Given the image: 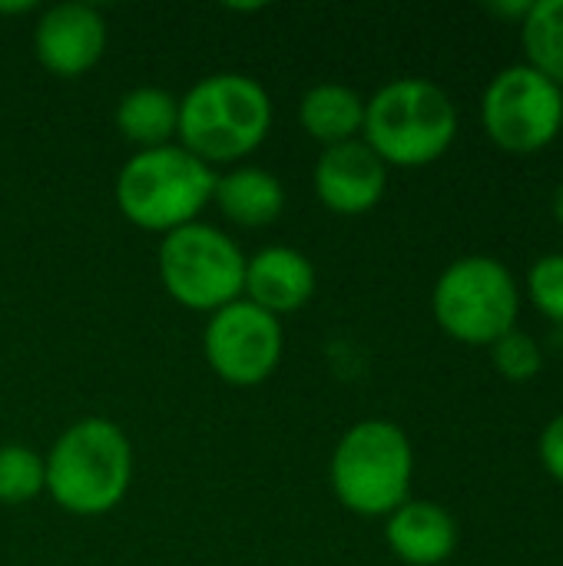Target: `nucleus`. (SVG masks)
I'll return each instance as SVG.
<instances>
[{
  "mask_svg": "<svg viewBox=\"0 0 563 566\" xmlns=\"http://www.w3.org/2000/svg\"><path fill=\"white\" fill-rule=\"evenodd\" d=\"M116 129L139 153L169 146L179 133V99L159 86H136L116 103Z\"/></svg>",
  "mask_w": 563,
  "mask_h": 566,
  "instance_id": "dca6fc26",
  "label": "nucleus"
},
{
  "mask_svg": "<svg viewBox=\"0 0 563 566\" xmlns=\"http://www.w3.org/2000/svg\"><path fill=\"white\" fill-rule=\"evenodd\" d=\"M46 494L76 517L110 514L129 491L133 448L110 418H83L70 424L43 458Z\"/></svg>",
  "mask_w": 563,
  "mask_h": 566,
  "instance_id": "f03ea898",
  "label": "nucleus"
},
{
  "mask_svg": "<svg viewBox=\"0 0 563 566\" xmlns=\"http://www.w3.org/2000/svg\"><path fill=\"white\" fill-rule=\"evenodd\" d=\"M272 129V99L246 73H212L179 99V146L206 166H229L256 153Z\"/></svg>",
  "mask_w": 563,
  "mask_h": 566,
  "instance_id": "f257e3e1",
  "label": "nucleus"
},
{
  "mask_svg": "<svg viewBox=\"0 0 563 566\" xmlns=\"http://www.w3.org/2000/svg\"><path fill=\"white\" fill-rule=\"evenodd\" d=\"M431 308L451 338L465 345H494L514 328L521 292L501 259L465 255L435 282Z\"/></svg>",
  "mask_w": 563,
  "mask_h": 566,
  "instance_id": "423d86ee",
  "label": "nucleus"
},
{
  "mask_svg": "<svg viewBox=\"0 0 563 566\" xmlns=\"http://www.w3.org/2000/svg\"><path fill=\"white\" fill-rule=\"evenodd\" d=\"M521 40L528 50V66L563 83V0H534L521 20Z\"/></svg>",
  "mask_w": 563,
  "mask_h": 566,
  "instance_id": "f3484780",
  "label": "nucleus"
},
{
  "mask_svg": "<svg viewBox=\"0 0 563 566\" xmlns=\"http://www.w3.org/2000/svg\"><path fill=\"white\" fill-rule=\"evenodd\" d=\"M528 292L534 298V305L563 325V255H541L531 272H528Z\"/></svg>",
  "mask_w": 563,
  "mask_h": 566,
  "instance_id": "aec40b11",
  "label": "nucleus"
},
{
  "mask_svg": "<svg viewBox=\"0 0 563 566\" xmlns=\"http://www.w3.org/2000/svg\"><path fill=\"white\" fill-rule=\"evenodd\" d=\"M46 491L43 458L23 444H0V504H27Z\"/></svg>",
  "mask_w": 563,
  "mask_h": 566,
  "instance_id": "a211bd4d",
  "label": "nucleus"
},
{
  "mask_svg": "<svg viewBox=\"0 0 563 566\" xmlns=\"http://www.w3.org/2000/svg\"><path fill=\"white\" fill-rule=\"evenodd\" d=\"M33 50L46 73L83 76L106 50V20L90 3H56L37 20Z\"/></svg>",
  "mask_w": 563,
  "mask_h": 566,
  "instance_id": "9d476101",
  "label": "nucleus"
},
{
  "mask_svg": "<svg viewBox=\"0 0 563 566\" xmlns=\"http://www.w3.org/2000/svg\"><path fill=\"white\" fill-rule=\"evenodd\" d=\"M415 451L408 434L382 418L348 428L332 454V491L358 517H388L408 501Z\"/></svg>",
  "mask_w": 563,
  "mask_h": 566,
  "instance_id": "39448f33",
  "label": "nucleus"
},
{
  "mask_svg": "<svg viewBox=\"0 0 563 566\" xmlns=\"http://www.w3.org/2000/svg\"><path fill=\"white\" fill-rule=\"evenodd\" d=\"M312 182L325 209L338 216H362L382 202L388 186V166L365 139H352L342 146H329L319 156Z\"/></svg>",
  "mask_w": 563,
  "mask_h": 566,
  "instance_id": "9b49d317",
  "label": "nucleus"
},
{
  "mask_svg": "<svg viewBox=\"0 0 563 566\" xmlns=\"http://www.w3.org/2000/svg\"><path fill=\"white\" fill-rule=\"evenodd\" d=\"M246 302L269 315H292L315 295V265L289 245H269L246 259Z\"/></svg>",
  "mask_w": 563,
  "mask_h": 566,
  "instance_id": "f8f14e48",
  "label": "nucleus"
},
{
  "mask_svg": "<svg viewBox=\"0 0 563 566\" xmlns=\"http://www.w3.org/2000/svg\"><path fill=\"white\" fill-rule=\"evenodd\" d=\"M491 355H494V368L508 381H531V378H538V371L544 365V352H541L538 338L521 328H511L508 335H501L491 345Z\"/></svg>",
  "mask_w": 563,
  "mask_h": 566,
  "instance_id": "6ab92c4d",
  "label": "nucleus"
},
{
  "mask_svg": "<svg viewBox=\"0 0 563 566\" xmlns=\"http://www.w3.org/2000/svg\"><path fill=\"white\" fill-rule=\"evenodd\" d=\"M538 454H541V464L548 468V474H551L557 484H563V415H557V418L541 431Z\"/></svg>",
  "mask_w": 563,
  "mask_h": 566,
  "instance_id": "412c9836",
  "label": "nucleus"
},
{
  "mask_svg": "<svg viewBox=\"0 0 563 566\" xmlns=\"http://www.w3.org/2000/svg\"><path fill=\"white\" fill-rule=\"evenodd\" d=\"M216 169L179 143L136 153L116 176L119 212L146 232H176L199 222L212 202Z\"/></svg>",
  "mask_w": 563,
  "mask_h": 566,
  "instance_id": "20e7f679",
  "label": "nucleus"
},
{
  "mask_svg": "<svg viewBox=\"0 0 563 566\" xmlns=\"http://www.w3.org/2000/svg\"><path fill=\"white\" fill-rule=\"evenodd\" d=\"M531 3H534V0H494V3H488V10H491L494 17L524 20V17H528V10H531Z\"/></svg>",
  "mask_w": 563,
  "mask_h": 566,
  "instance_id": "4be33fe9",
  "label": "nucleus"
},
{
  "mask_svg": "<svg viewBox=\"0 0 563 566\" xmlns=\"http://www.w3.org/2000/svg\"><path fill=\"white\" fill-rule=\"evenodd\" d=\"M212 202L229 222L246 226V229H262L282 216L285 189L279 176H272L269 169L239 166V169H229L226 176H216Z\"/></svg>",
  "mask_w": 563,
  "mask_h": 566,
  "instance_id": "4468645a",
  "label": "nucleus"
},
{
  "mask_svg": "<svg viewBox=\"0 0 563 566\" xmlns=\"http://www.w3.org/2000/svg\"><path fill=\"white\" fill-rule=\"evenodd\" d=\"M159 279L169 298H176L183 308L212 315L242 298L246 255L216 226L192 222L163 235Z\"/></svg>",
  "mask_w": 563,
  "mask_h": 566,
  "instance_id": "0eeeda50",
  "label": "nucleus"
},
{
  "mask_svg": "<svg viewBox=\"0 0 563 566\" xmlns=\"http://www.w3.org/2000/svg\"><path fill=\"white\" fill-rule=\"evenodd\" d=\"M458 133V109L451 96L425 80L402 76L365 99L362 139L385 166L418 169L448 153Z\"/></svg>",
  "mask_w": 563,
  "mask_h": 566,
  "instance_id": "7ed1b4c3",
  "label": "nucleus"
},
{
  "mask_svg": "<svg viewBox=\"0 0 563 566\" xmlns=\"http://www.w3.org/2000/svg\"><path fill=\"white\" fill-rule=\"evenodd\" d=\"M282 325L259 305L236 298L209 315L202 332V355L216 378L236 388L262 385L282 361Z\"/></svg>",
  "mask_w": 563,
  "mask_h": 566,
  "instance_id": "1a4fd4ad",
  "label": "nucleus"
},
{
  "mask_svg": "<svg viewBox=\"0 0 563 566\" xmlns=\"http://www.w3.org/2000/svg\"><path fill=\"white\" fill-rule=\"evenodd\" d=\"M299 119L302 129L325 149L342 146L358 139L365 126V99L345 83H315L299 103Z\"/></svg>",
  "mask_w": 563,
  "mask_h": 566,
  "instance_id": "2eb2a0df",
  "label": "nucleus"
},
{
  "mask_svg": "<svg viewBox=\"0 0 563 566\" xmlns=\"http://www.w3.org/2000/svg\"><path fill=\"white\" fill-rule=\"evenodd\" d=\"M385 541L402 564L438 566L458 547V524L441 504L405 501L398 511L388 514Z\"/></svg>",
  "mask_w": 563,
  "mask_h": 566,
  "instance_id": "ddd939ff",
  "label": "nucleus"
},
{
  "mask_svg": "<svg viewBox=\"0 0 563 566\" xmlns=\"http://www.w3.org/2000/svg\"><path fill=\"white\" fill-rule=\"evenodd\" d=\"M554 216H557V222L563 226V182L554 189Z\"/></svg>",
  "mask_w": 563,
  "mask_h": 566,
  "instance_id": "5701e85b",
  "label": "nucleus"
},
{
  "mask_svg": "<svg viewBox=\"0 0 563 566\" xmlns=\"http://www.w3.org/2000/svg\"><path fill=\"white\" fill-rule=\"evenodd\" d=\"M481 123L501 149L538 153L561 133V86L534 66L514 63L488 83L481 96Z\"/></svg>",
  "mask_w": 563,
  "mask_h": 566,
  "instance_id": "6e6552de",
  "label": "nucleus"
}]
</instances>
